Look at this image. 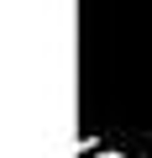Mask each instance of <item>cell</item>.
I'll return each instance as SVG.
<instances>
[{
    "label": "cell",
    "instance_id": "obj_1",
    "mask_svg": "<svg viewBox=\"0 0 152 158\" xmlns=\"http://www.w3.org/2000/svg\"><path fill=\"white\" fill-rule=\"evenodd\" d=\"M79 142L152 153V0H79Z\"/></svg>",
    "mask_w": 152,
    "mask_h": 158
},
{
    "label": "cell",
    "instance_id": "obj_2",
    "mask_svg": "<svg viewBox=\"0 0 152 158\" xmlns=\"http://www.w3.org/2000/svg\"><path fill=\"white\" fill-rule=\"evenodd\" d=\"M100 158H131V153H121V148H100Z\"/></svg>",
    "mask_w": 152,
    "mask_h": 158
},
{
    "label": "cell",
    "instance_id": "obj_3",
    "mask_svg": "<svg viewBox=\"0 0 152 158\" xmlns=\"http://www.w3.org/2000/svg\"><path fill=\"white\" fill-rule=\"evenodd\" d=\"M142 158H152V153H142Z\"/></svg>",
    "mask_w": 152,
    "mask_h": 158
}]
</instances>
